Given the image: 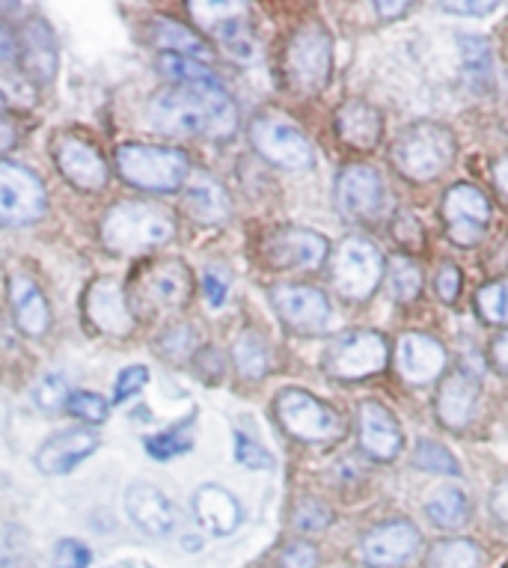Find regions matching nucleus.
<instances>
[{"instance_id": "obj_22", "label": "nucleus", "mask_w": 508, "mask_h": 568, "mask_svg": "<svg viewBox=\"0 0 508 568\" xmlns=\"http://www.w3.org/2000/svg\"><path fill=\"white\" fill-rule=\"evenodd\" d=\"M95 449H99V435L93 429L57 432L39 447L37 467L48 476H65L93 456Z\"/></svg>"}, {"instance_id": "obj_26", "label": "nucleus", "mask_w": 508, "mask_h": 568, "mask_svg": "<svg viewBox=\"0 0 508 568\" xmlns=\"http://www.w3.org/2000/svg\"><path fill=\"white\" fill-rule=\"evenodd\" d=\"M476 405H479V382L464 369L446 375L437 393V417L446 429H464L476 414Z\"/></svg>"}, {"instance_id": "obj_8", "label": "nucleus", "mask_w": 508, "mask_h": 568, "mask_svg": "<svg viewBox=\"0 0 508 568\" xmlns=\"http://www.w3.org/2000/svg\"><path fill=\"white\" fill-rule=\"evenodd\" d=\"M384 280V256L369 239H345L333 256V286L345 301H366Z\"/></svg>"}, {"instance_id": "obj_15", "label": "nucleus", "mask_w": 508, "mask_h": 568, "mask_svg": "<svg viewBox=\"0 0 508 568\" xmlns=\"http://www.w3.org/2000/svg\"><path fill=\"white\" fill-rule=\"evenodd\" d=\"M138 295L146 301L149 310H182L191 298V271L179 260L152 262L143 274H140Z\"/></svg>"}, {"instance_id": "obj_52", "label": "nucleus", "mask_w": 508, "mask_h": 568, "mask_svg": "<svg viewBox=\"0 0 508 568\" xmlns=\"http://www.w3.org/2000/svg\"><path fill=\"white\" fill-rule=\"evenodd\" d=\"M440 10L458 12V16H490L497 10V3H473V0H464V3H440Z\"/></svg>"}, {"instance_id": "obj_54", "label": "nucleus", "mask_w": 508, "mask_h": 568, "mask_svg": "<svg viewBox=\"0 0 508 568\" xmlns=\"http://www.w3.org/2000/svg\"><path fill=\"white\" fill-rule=\"evenodd\" d=\"M490 357H494V364H497L499 373L508 375V331L494 339V345H490Z\"/></svg>"}, {"instance_id": "obj_35", "label": "nucleus", "mask_w": 508, "mask_h": 568, "mask_svg": "<svg viewBox=\"0 0 508 568\" xmlns=\"http://www.w3.org/2000/svg\"><path fill=\"white\" fill-rule=\"evenodd\" d=\"M481 550L470 539H446L437 541L428 550V568H479Z\"/></svg>"}, {"instance_id": "obj_12", "label": "nucleus", "mask_w": 508, "mask_h": 568, "mask_svg": "<svg viewBox=\"0 0 508 568\" xmlns=\"http://www.w3.org/2000/svg\"><path fill=\"white\" fill-rule=\"evenodd\" d=\"M339 215L348 221H372L380 215L387 191H384V179L375 168L366 164H352V168L339 170L336 176V191H333Z\"/></svg>"}, {"instance_id": "obj_58", "label": "nucleus", "mask_w": 508, "mask_h": 568, "mask_svg": "<svg viewBox=\"0 0 508 568\" xmlns=\"http://www.w3.org/2000/svg\"><path fill=\"white\" fill-rule=\"evenodd\" d=\"M7 108H10V99H7V93L0 90V111H7Z\"/></svg>"}, {"instance_id": "obj_18", "label": "nucleus", "mask_w": 508, "mask_h": 568, "mask_svg": "<svg viewBox=\"0 0 508 568\" xmlns=\"http://www.w3.org/2000/svg\"><path fill=\"white\" fill-rule=\"evenodd\" d=\"M357 432H360L363 453L375 462H393L405 447V432L396 414L380 402H363L357 410Z\"/></svg>"}, {"instance_id": "obj_20", "label": "nucleus", "mask_w": 508, "mask_h": 568, "mask_svg": "<svg viewBox=\"0 0 508 568\" xmlns=\"http://www.w3.org/2000/svg\"><path fill=\"white\" fill-rule=\"evenodd\" d=\"M83 310H87L90 325L99 327L102 334L129 336L131 327H134V316H131V307H129V301H125V292H122L120 283L111 277L95 280L93 286L87 290Z\"/></svg>"}, {"instance_id": "obj_38", "label": "nucleus", "mask_w": 508, "mask_h": 568, "mask_svg": "<svg viewBox=\"0 0 508 568\" xmlns=\"http://www.w3.org/2000/svg\"><path fill=\"white\" fill-rule=\"evenodd\" d=\"M161 72L176 84H203V81H217L212 69L203 60L194 57H179V54H164L161 57Z\"/></svg>"}, {"instance_id": "obj_49", "label": "nucleus", "mask_w": 508, "mask_h": 568, "mask_svg": "<svg viewBox=\"0 0 508 568\" xmlns=\"http://www.w3.org/2000/svg\"><path fill=\"white\" fill-rule=\"evenodd\" d=\"M435 290L446 304L458 301V292H461V271L455 268V265H440L435 277Z\"/></svg>"}, {"instance_id": "obj_51", "label": "nucleus", "mask_w": 508, "mask_h": 568, "mask_svg": "<svg viewBox=\"0 0 508 568\" xmlns=\"http://www.w3.org/2000/svg\"><path fill=\"white\" fill-rule=\"evenodd\" d=\"M16 60H19V37L0 19V63H16Z\"/></svg>"}, {"instance_id": "obj_7", "label": "nucleus", "mask_w": 508, "mask_h": 568, "mask_svg": "<svg viewBox=\"0 0 508 568\" xmlns=\"http://www.w3.org/2000/svg\"><path fill=\"white\" fill-rule=\"evenodd\" d=\"M277 417L283 429L297 440H309V444H331V440L343 438V417L315 399L313 393L288 387L277 396Z\"/></svg>"}, {"instance_id": "obj_1", "label": "nucleus", "mask_w": 508, "mask_h": 568, "mask_svg": "<svg viewBox=\"0 0 508 568\" xmlns=\"http://www.w3.org/2000/svg\"><path fill=\"white\" fill-rule=\"evenodd\" d=\"M149 125L170 138L226 140L238 129V104L221 81L179 84L149 102Z\"/></svg>"}, {"instance_id": "obj_6", "label": "nucleus", "mask_w": 508, "mask_h": 568, "mask_svg": "<svg viewBox=\"0 0 508 568\" xmlns=\"http://www.w3.org/2000/svg\"><path fill=\"white\" fill-rule=\"evenodd\" d=\"M389 361V345L378 331H352L336 336L322 357L324 373L336 382H363L378 375Z\"/></svg>"}, {"instance_id": "obj_36", "label": "nucleus", "mask_w": 508, "mask_h": 568, "mask_svg": "<svg viewBox=\"0 0 508 568\" xmlns=\"http://www.w3.org/2000/svg\"><path fill=\"white\" fill-rule=\"evenodd\" d=\"M387 286L393 298L407 304V301H414L423 292V271L407 256H393L387 265Z\"/></svg>"}, {"instance_id": "obj_3", "label": "nucleus", "mask_w": 508, "mask_h": 568, "mask_svg": "<svg viewBox=\"0 0 508 568\" xmlns=\"http://www.w3.org/2000/svg\"><path fill=\"white\" fill-rule=\"evenodd\" d=\"M455 134L440 122L423 120L407 125L393 143V164L410 182H431L453 168Z\"/></svg>"}, {"instance_id": "obj_5", "label": "nucleus", "mask_w": 508, "mask_h": 568, "mask_svg": "<svg viewBox=\"0 0 508 568\" xmlns=\"http://www.w3.org/2000/svg\"><path fill=\"white\" fill-rule=\"evenodd\" d=\"M333 72V39L324 24L309 21L286 48V78L297 93H322Z\"/></svg>"}, {"instance_id": "obj_42", "label": "nucleus", "mask_w": 508, "mask_h": 568, "mask_svg": "<svg viewBox=\"0 0 508 568\" xmlns=\"http://www.w3.org/2000/svg\"><path fill=\"white\" fill-rule=\"evenodd\" d=\"M235 462L247 470H271L274 467V456L262 447L260 440H253L247 432L235 429Z\"/></svg>"}, {"instance_id": "obj_30", "label": "nucleus", "mask_w": 508, "mask_h": 568, "mask_svg": "<svg viewBox=\"0 0 508 568\" xmlns=\"http://www.w3.org/2000/svg\"><path fill=\"white\" fill-rule=\"evenodd\" d=\"M426 515L431 518V524L444 527V530H455L467 521L470 515V500L467 494L458 488V485H440L431 491V497L426 500Z\"/></svg>"}, {"instance_id": "obj_11", "label": "nucleus", "mask_w": 508, "mask_h": 568, "mask_svg": "<svg viewBox=\"0 0 508 568\" xmlns=\"http://www.w3.org/2000/svg\"><path fill=\"white\" fill-rule=\"evenodd\" d=\"M187 12L194 16L200 28L209 30L221 42V48L230 57L250 60L256 54V39H253L247 21H244V7L241 3H223V0L203 3V0H194V3H187Z\"/></svg>"}, {"instance_id": "obj_47", "label": "nucleus", "mask_w": 508, "mask_h": 568, "mask_svg": "<svg viewBox=\"0 0 508 568\" xmlns=\"http://www.w3.org/2000/svg\"><path fill=\"white\" fill-rule=\"evenodd\" d=\"M331 518H333L331 509L322 504H315V500H309V504H301L295 509V527L304 532L324 530V527L331 524Z\"/></svg>"}, {"instance_id": "obj_41", "label": "nucleus", "mask_w": 508, "mask_h": 568, "mask_svg": "<svg viewBox=\"0 0 508 568\" xmlns=\"http://www.w3.org/2000/svg\"><path fill=\"white\" fill-rule=\"evenodd\" d=\"M65 408H69L72 417L83 419V423H104L108 414H111L108 399H102L99 393H87V390H74L72 396H69V402H65Z\"/></svg>"}, {"instance_id": "obj_46", "label": "nucleus", "mask_w": 508, "mask_h": 568, "mask_svg": "<svg viewBox=\"0 0 508 568\" xmlns=\"http://www.w3.org/2000/svg\"><path fill=\"white\" fill-rule=\"evenodd\" d=\"M203 292L205 301H209V307H223L226 292H230V271L223 268V265H209L203 274Z\"/></svg>"}, {"instance_id": "obj_9", "label": "nucleus", "mask_w": 508, "mask_h": 568, "mask_svg": "<svg viewBox=\"0 0 508 568\" xmlns=\"http://www.w3.org/2000/svg\"><path fill=\"white\" fill-rule=\"evenodd\" d=\"M250 143L260 152L262 159L286 170H306L313 168L315 152L309 140L295 122L283 120L277 113L260 116L250 125Z\"/></svg>"}, {"instance_id": "obj_39", "label": "nucleus", "mask_w": 508, "mask_h": 568, "mask_svg": "<svg viewBox=\"0 0 508 568\" xmlns=\"http://www.w3.org/2000/svg\"><path fill=\"white\" fill-rule=\"evenodd\" d=\"M476 310L490 325H508V280L481 286L476 292Z\"/></svg>"}, {"instance_id": "obj_4", "label": "nucleus", "mask_w": 508, "mask_h": 568, "mask_svg": "<svg viewBox=\"0 0 508 568\" xmlns=\"http://www.w3.org/2000/svg\"><path fill=\"white\" fill-rule=\"evenodd\" d=\"M116 170L129 185L140 187V191L170 194L185 185L191 176V159L173 146L125 143L116 150Z\"/></svg>"}, {"instance_id": "obj_45", "label": "nucleus", "mask_w": 508, "mask_h": 568, "mask_svg": "<svg viewBox=\"0 0 508 568\" xmlns=\"http://www.w3.org/2000/svg\"><path fill=\"white\" fill-rule=\"evenodd\" d=\"M146 384H149L146 366H129V369H122L116 384H113V402H116V405L129 402L131 396H138Z\"/></svg>"}, {"instance_id": "obj_34", "label": "nucleus", "mask_w": 508, "mask_h": 568, "mask_svg": "<svg viewBox=\"0 0 508 568\" xmlns=\"http://www.w3.org/2000/svg\"><path fill=\"white\" fill-rule=\"evenodd\" d=\"M232 357H235V366H238L241 375H247V378H262V375L268 373L271 366V354H268V343L262 339L260 334H241L232 345Z\"/></svg>"}, {"instance_id": "obj_31", "label": "nucleus", "mask_w": 508, "mask_h": 568, "mask_svg": "<svg viewBox=\"0 0 508 568\" xmlns=\"http://www.w3.org/2000/svg\"><path fill=\"white\" fill-rule=\"evenodd\" d=\"M461 78L473 93H488L494 87V69H490V45L481 37L461 39Z\"/></svg>"}, {"instance_id": "obj_53", "label": "nucleus", "mask_w": 508, "mask_h": 568, "mask_svg": "<svg viewBox=\"0 0 508 568\" xmlns=\"http://www.w3.org/2000/svg\"><path fill=\"white\" fill-rule=\"evenodd\" d=\"M490 509H494V515H497L499 521L508 524V476L497 485V488H494V497H490Z\"/></svg>"}, {"instance_id": "obj_27", "label": "nucleus", "mask_w": 508, "mask_h": 568, "mask_svg": "<svg viewBox=\"0 0 508 568\" xmlns=\"http://www.w3.org/2000/svg\"><path fill=\"white\" fill-rule=\"evenodd\" d=\"M336 134L354 150H375L384 138V116L375 104L354 99L336 111Z\"/></svg>"}, {"instance_id": "obj_33", "label": "nucleus", "mask_w": 508, "mask_h": 568, "mask_svg": "<svg viewBox=\"0 0 508 568\" xmlns=\"http://www.w3.org/2000/svg\"><path fill=\"white\" fill-rule=\"evenodd\" d=\"M143 447H146L149 456L158 458V462H170V458L185 456V453L194 449V419H182L173 429L149 435V438L143 440Z\"/></svg>"}, {"instance_id": "obj_40", "label": "nucleus", "mask_w": 508, "mask_h": 568, "mask_svg": "<svg viewBox=\"0 0 508 568\" xmlns=\"http://www.w3.org/2000/svg\"><path fill=\"white\" fill-rule=\"evenodd\" d=\"M69 396H72V390H69L63 375H42L33 387V405L39 410H48V414L65 408Z\"/></svg>"}, {"instance_id": "obj_48", "label": "nucleus", "mask_w": 508, "mask_h": 568, "mask_svg": "<svg viewBox=\"0 0 508 568\" xmlns=\"http://www.w3.org/2000/svg\"><path fill=\"white\" fill-rule=\"evenodd\" d=\"M280 566L283 568H315L318 566V550L309 545V541H295L283 550L280 557Z\"/></svg>"}, {"instance_id": "obj_56", "label": "nucleus", "mask_w": 508, "mask_h": 568, "mask_svg": "<svg viewBox=\"0 0 508 568\" xmlns=\"http://www.w3.org/2000/svg\"><path fill=\"white\" fill-rule=\"evenodd\" d=\"M494 185H497L499 191L508 196V155L494 164Z\"/></svg>"}, {"instance_id": "obj_17", "label": "nucleus", "mask_w": 508, "mask_h": 568, "mask_svg": "<svg viewBox=\"0 0 508 568\" xmlns=\"http://www.w3.org/2000/svg\"><path fill=\"white\" fill-rule=\"evenodd\" d=\"M54 161L60 173L81 191H102L104 182H108V164H104L102 152L95 150L93 143L74 138V134L57 138Z\"/></svg>"}, {"instance_id": "obj_24", "label": "nucleus", "mask_w": 508, "mask_h": 568, "mask_svg": "<svg viewBox=\"0 0 508 568\" xmlns=\"http://www.w3.org/2000/svg\"><path fill=\"white\" fill-rule=\"evenodd\" d=\"M19 60L37 84H51L57 75V45L51 28L45 21L33 16L24 21L19 33Z\"/></svg>"}, {"instance_id": "obj_37", "label": "nucleus", "mask_w": 508, "mask_h": 568, "mask_svg": "<svg viewBox=\"0 0 508 568\" xmlns=\"http://www.w3.org/2000/svg\"><path fill=\"white\" fill-rule=\"evenodd\" d=\"M414 467L426 470V474H444V476L461 474V465H458V458H455L449 449L440 447V444H435V440H428V438L416 440Z\"/></svg>"}, {"instance_id": "obj_2", "label": "nucleus", "mask_w": 508, "mask_h": 568, "mask_svg": "<svg viewBox=\"0 0 508 568\" xmlns=\"http://www.w3.org/2000/svg\"><path fill=\"white\" fill-rule=\"evenodd\" d=\"M173 235H176V217L158 203L125 200L113 205L102 221L104 247L122 256L155 251L161 244L173 242Z\"/></svg>"}, {"instance_id": "obj_55", "label": "nucleus", "mask_w": 508, "mask_h": 568, "mask_svg": "<svg viewBox=\"0 0 508 568\" xmlns=\"http://www.w3.org/2000/svg\"><path fill=\"white\" fill-rule=\"evenodd\" d=\"M16 146V125L7 116H0V155Z\"/></svg>"}, {"instance_id": "obj_57", "label": "nucleus", "mask_w": 508, "mask_h": 568, "mask_svg": "<svg viewBox=\"0 0 508 568\" xmlns=\"http://www.w3.org/2000/svg\"><path fill=\"white\" fill-rule=\"evenodd\" d=\"M375 10H378V16H384V19H398V16H405V12L410 10V3H375Z\"/></svg>"}, {"instance_id": "obj_21", "label": "nucleus", "mask_w": 508, "mask_h": 568, "mask_svg": "<svg viewBox=\"0 0 508 568\" xmlns=\"http://www.w3.org/2000/svg\"><path fill=\"white\" fill-rule=\"evenodd\" d=\"M125 513L131 524L152 539H164L176 527V509L161 488L149 483H134L125 491Z\"/></svg>"}, {"instance_id": "obj_29", "label": "nucleus", "mask_w": 508, "mask_h": 568, "mask_svg": "<svg viewBox=\"0 0 508 568\" xmlns=\"http://www.w3.org/2000/svg\"><path fill=\"white\" fill-rule=\"evenodd\" d=\"M185 212L200 224H221L232 212L230 194L209 173H191L185 182Z\"/></svg>"}, {"instance_id": "obj_44", "label": "nucleus", "mask_w": 508, "mask_h": 568, "mask_svg": "<svg viewBox=\"0 0 508 568\" xmlns=\"http://www.w3.org/2000/svg\"><path fill=\"white\" fill-rule=\"evenodd\" d=\"M90 566V548L78 539H60L54 548L51 568H87Z\"/></svg>"}, {"instance_id": "obj_43", "label": "nucleus", "mask_w": 508, "mask_h": 568, "mask_svg": "<svg viewBox=\"0 0 508 568\" xmlns=\"http://www.w3.org/2000/svg\"><path fill=\"white\" fill-rule=\"evenodd\" d=\"M196 348V334L187 325L170 327L164 336H161V354L164 357H173V361H185L191 357Z\"/></svg>"}, {"instance_id": "obj_25", "label": "nucleus", "mask_w": 508, "mask_h": 568, "mask_svg": "<svg viewBox=\"0 0 508 568\" xmlns=\"http://www.w3.org/2000/svg\"><path fill=\"white\" fill-rule=\"evenodd\" d=\"M196 524L212 536H230L238 530L241 504L221 485H200L191 500Z\"/></svg>"}, {"instance_id": "obj_23", "label": "nucleus", "mask_w": 508, "mask_h": 568, "mask_svg": "<svg viewBox=\"0 0 508 568\" xmlns=\"http://www.w3.org/2000/svg\"><path fill=\"white\" fill-rule=\"evenodd\" d=\"M396 366L410 384L437 382L446 369V348L426 334H405L396 345Z\"/></svg>"}, {"instance_id": "obj_19", "label": "nucleus", "mask_w": 508, "mask_h": 568, "mask_svg": "<svg viewBox=\"0 0 508 568\" xmlns=\"http://www.w3.org/2000/svg\"><path fill=\"white\" fill-rule=\"evenodd\" d=\"M419 545V530L410 521H387L360 541V557L369 568L402 566Z\"/></svg>"}, {"instance_id": "obj_16", "label": "nucleus", "mask_w": 508, "mask_h": 568, "mask_svg": "<svg viewBox=\"0 0 508 568\" xmlns=\"http://www.w3.org/2000/svg\"><path fill=\"white\" fill-rule=\"evenodd\" d=\"M331 244L313 230H277L265 239V260L274 268H318L327 260Z\"/></svg>"}, {"instance_id": "obj_13", "label": "nucleus", "mask_w": 508, "mask_h": 568, "mask_svg": "<svg viewBox=\"0 0 508 568\" xmlns=\"http://www.w3.org/2000/svg\"><path fill=\"white\" fill-rule=\"evenodd\" d=\"M444 221L449 242H455L458 247L479 244L490 221L488 196L481 194L479 187L467 185V182L449 187L444 196Z\"/></svg>"}, {"instance_id": "obj_32", "label": "nucleus", "mask_w": 508, "mask_h": 568, "mask_svg": "<svg viewBox=\"0 0 508 568\" xmlns=\"http://www.w3.org/2000/svg\"><path fill=\"white\" fill-rule=\"evenodd\" d=\"M152 42L158 48H164L166 54L194 57V60L205 57L203 39L173 19H155V24H152Z\"/></svg>"}, {"instance_id": "obj_28", "label": "nucleus", "mask_w": 508, "mask_h": 568, "mask_svg": "<svg viewBox=\"0 0 508 568\" xmlns=\"http://www.w3.org/2000/svg\"><path fill=\"white\" fill-rule=\"evenodd\" d=\"M10 304L21 334L42 336L51 327V307H48L42 290L28 274H12L10 277Z\"/></svg>"}, {"instance_id": "obj_50", "label": "nucleus", "mask_w": 508, "mask_h": 568, "mask_svg": "<svg viewBox=\"0 0 508 568\" xmlns=\"http://www.w3.org/2000/svg\"><path fill=\"white\" fill-rule=\"evenodd\" d=\"M393 230H396L398 242L407 244V247H423V224L414 215H398Z\"/></svg>"}, {"instance_id": "obj_10", "label": "nucleus", "mask_w": 508, "mask_h": 568, "mask_svg": "<svg viewBox=\"0 0 508 568\" xmlns=\"http://www.w3.org/2000/svg\"><path fill=\"white\" fill-rule=\"evenodd\" d=\"M48 212L45 187L33 170L0 161V224H37Z\"/></svg>"}, {"instance_id": "obj_14", "label": "nucleus", "mask_w": 508, "mask_h": 568, "mask_svg": "<svg viewBox=\"0 0 508 568\" xmlns=\"http://www.w3.org/2000/svg\"><path fill=\"white\" fill-rule=\"evenodd\" d=\"M271 301L283 325L295 334H322L331 322V301L315 286H277Z\"/></svg>"}]
</instances>
